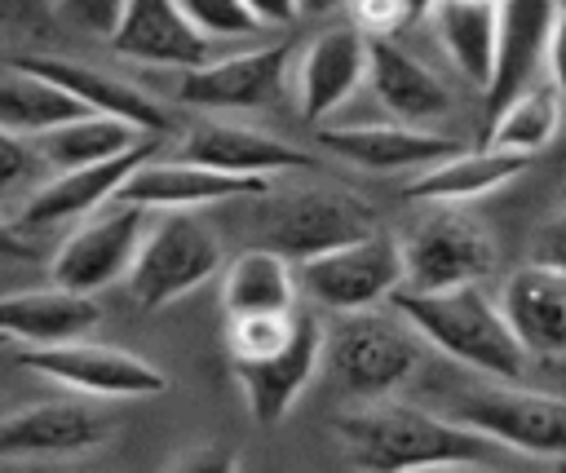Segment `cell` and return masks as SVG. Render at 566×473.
I'll return each mask as SVG.
<instances>
[{"label":"cell","mask_w":566,"mask_h":473,"mask_svg":"<svg viewBox=\"0 0 566 473\" xmlns=\"http://www.w3.org/2000/svg\"><path fill=\"white\" fill-rule=\"evenodd\" d=\"M0 256H22V261L35 256V248L13 230V221H0Z\"/></svg>","instance_id":"38"},{"label":"cell","mask_w":566,"mask_h":473,"mask_svg":"<svg viewBox=\"0 0 566 473\" xmlns=\"http://www.w3.org/2000/svg\"><path fill=\"white\" fill-rule=\"evenodd\" d=\"M88 111L66 97L57 84L40 80V75H0V133H13V137H27V141H40L49 137L53 128L62 124H75L84 119Z\"/></svg>","instance_id":"30"},{"label":"cell","mask_w":566,"mask_h":473,"mask_svg":"<svg viewBox=\"0 0 566 473\" xmlns=\"http://www.w3.org/2000/svg\"><path fill=\"white\" fill-rule=\"evenodd\" d=\"M424 18L433 22V35L442 40L447 57L455 62V71L478 84L482 93L491 88V71H495V35H500V4H464V0H447L424 9Z\"/></svg>","instance_id":"27"},{"label":"cell","mask_w":566,"mask_h":473,"mask_svg":"<svg viewBox=\"0 0 566 473\" xmlns=\"http://www.w3.org/2000/svg\"><path fill=\"white\" fill-rule=\"evenodd\" d=\"M296 332V314H243L226 323V349L230 362H256L279 354Z\"/></svg>","instance_id":"31"},{"label":"cell","mask_w":566,"mask_h":473,"mask_svg":"<svg viewBox=\"0 0 566 473\" xmlns=\"http://www.w3.org/2000/svg\"><path fill=\"white\" fill-rule=\"evenodd\" d=\"M296 44H261L221 62H208L199 71H186L177 84V102L181 106H199V111H217V106H265L283 93V75L292 66Z\"/></svg>","instance_id":"18"},{"label":"cell","mask_w":566,"mask_h":473,"mask_svg":"<svg viewBox=\"0 0 566 473\" xmlns=\"http://www.w3.org/2000/svg\"><path fill=\"white\" fill-rule=\"evenodd\" d=\"M186 164L226 172V177H274V172H310L318 159L265 128L234 124V119H195L181 133V155Z\"/></svg>","instance_id":"13"},{"label":"cell","mask_w":566,"mask_h":473,"mask_svg":"<svg viewBox=\"0 0 566 473\" xmlns=\"http://www.w3.org/2000/svg\"><path fill=\"white\" fill-rule=\"evenodd\" d=\"M0 345H4V336H0Z\"/></svg>","instance_id":"43"},{"label":"cell","mask_w":566,"mask_h":473,"mask_svg":"<svg viewBox=\"0 0 566 473\" xmlns=\"http://www.w3.org/2000/svg\"><path fill=\"white\" fill-rule=\"evenodd\" d=\"M535 265H539V270H548L553 278H562V283H566V217H557V221H548V225H544Z\"/></svg>","instance_id":"36"},{"label":"cell","mask_w":566,"mask_h":473,"mask_svg":"<svg viewBox=\"0 0 566 473\" xmlns=\"http://www.w3.org/2000/svg\"><path fill=\"white\" fill-rule=\"evenodd\" d=\"M429 473H486V469H429Z\"/></svg>","instance_id":"40"},{"label":"cell","mask_w":566,"mask_h":473,"mask_svg":"<svg viewBox=\"0 0 566 473\" xmlns=\"http://www.w3.org/2000/svg\"><path fill=\"white\" fill-rule=\"evenodd\" d=\"M248 9H252V18L261 22V31H279V27H287L292 18H296V4H279V0H248Z\"/></svg>","instance_id":"37"},{"label":"cell","mask_w":566,"mask_h":473,"mask_svg":"<svg viewBox=\"0 0 566 473\" xmlns=\"http://www.w3.org/2000/svg\"><path fill=\"white\" fill-rule=\"evenodd\" d=\"M296 265L270 248H248L226 265L221 309L226 318L243 314H296Z\"/></svg>","instance_id":"26"},{"label":"cell","mask_w":566,"mask_h":473,"mask_svg":"<svg viewBox=\"0 0 566 473\" xmlns=\"http://www.w3.org/2000/svg\"><path fill=\"white\" fill-rule=\"evenodd\" d=\"M318 146L340 155L354 168L367 172H424L438 159L455 155L460 141L442 133H420L402 124H358V128H318Z\"/></svg>","instance_id":"22"},{"label":"cell","mask_w":566,"mask_h":473,"mask_svg":"<svg viewBox=\"0 0 566 473\" xmlns=\"http://www.w3.org/2000/svg\"><path fill=\"white\" fill-rule=\"evenodd\" d=\"M18 367L75 389L80 398H155L168 389V376L155 362L97 340H66V345H40V349L22 345Z\"/></svg>","instance_id":"8"},{"label":"cell","mask_w":566,"mask_h":473,"mask_svg":"<svg viewBox=\"0 0 566 473\" xmlns=\"http://www.w3.org/2000/svg\"><path fill=\"white\" fill-rule=\"evenodd\" d=\"M106 44L119 57L146 62V66H177V71L208 66V40L190 27V18L181 13V4H168V0H133V4H119L115 31L106 35Z\"/></svg>","instance_id":"20"},{"label":"cell","mask_w":566,"mask_h":473,"mask_svg":"<svg viewBox=\"0 0 566 473\" xmlns=\"http://www.w3.org/2000/svg\"><path fill=\"white\" fill-rule=\"evenodd\" d=\"M146 137L119 119H106V115H84L75 124H62L53 128L49 137L35 141L49 177L57 172H75V168H93V164H106V159H119L128 155L133 146H142Z\"/></svg>","instance_id":"29"},{"label":"cell","mask_w":566,"mask_h":473,"mask_svg":"<svg viewBox=\"0 0 566 473\" xmlns=\"http://www.w3.org/2000/svg\"><path fill=\"white\" fill-rule=\"evenodd\" d=\"M371 234H380L376 208L367 199H358L354 190H340V186L296 190L265 221V248L287 256L292 265L354 248Z\"/></svg>","instance_id":"6"},{"label":"cell","mask_w":566,"mask_h":473,"mask_svg":"<svg viewBox=\"0 0 566 473\" xmlns=\"http://www.w3.org/2000/svg\"><path fill=\"white\" fill-rule=\"evenodd\" d=\"M181 13L190 27L212 44V40H234V35H265L261 22L252 18L248 0H186Z\"/></svg>","instance_id":"33"},{"label":"cell","mask_w":566,"mask_h":473,"mask_svg":"<svg viewBox=\"0 0 566 473\" xmlns=\"http://www.w3.org/2000/svg\"><path fill=\"white\" fill-rule=\"evenodd\" d=\"M13 71H27V75H40L49 84H57L66 97H75L88 115H106V119H119L128 128H137L142 137H159L172 128L168 111L142 93L137 84L128 80H115L111 71H97V66H84L75 57H49V53H35V57H18Z\"/></svg>","instance_id":"15"},{"label":"cell","mask_w":566,"mask_h":473,"mask_svg":"<svg viewBox=\"0 0 566 473\" xmlns=\"http://www.w3.org/2000/svg\"><path fill=\"white\" fill-rule=\"evenodd\" d=\"M562 119H566V102H562L557 84L544 80V84H535L531 93H522L517 102H509V106L482 128V141H486V150L531 159L535 150H544L548 141H557Z\"/></svg>","instance_id":"28"},{"label":"cell","mask_w":566,"mask_h":473,"mask_svg":"<svg viewBox=\"0 0 566 473\" xmlns=\"http://www.w3.org/2000/svg\"><path fill=\"white\" fill-rule=\"evenodd\" d=\"M367 84H371L376 102L389 111V119L402 124V128L429 133L438 119L451 115V93H447V84H442L420 57H411V53H407L402 44H394V40H371Z\"/></svg>","instance_id":"21"},{"label":"cell","mask_w":566,"mask_h":473,"mask_svg":"<svg viewBox=\"0 0 566 473\" xmlns=\"http://www.w3.org/2000/svg\"><path fill=\"white\" fill-rule=\"evenodd\" d=\"M49 181V168L35 150V141L0 133V203H9L13 195H22V203Z\"/></svg>","instance_id":"32"},{"label":"cell","mask_w":566,"mask_h":473,"mask_svg":"<svg viewBox=\"0 0 566 473\" xmlns=\"http://www.w3.org/2000/svg\"><path fill=\"white\" fill-rule=\"evenodd\" d=\"M420 9L407 4V0H376V4H354L349 9V22L367 35V40H394Z\"/></svg>","instance_id":"34"},{"label":"cell","mask_w":566,"mask_h":473,"mask_svg":"<svg viewBox=\"0 0 566 473\" xmlns=\"http://www.w3.org/2000/svg\"><path fill=\"white\" fill-rule=\"evenodd\" d=\"M557 141H562V168H566V119H562V133H557Z\"/></svg>","instance_id":"39"},{"label":"cell","mask_w":566,"mask_h":473,"mask_svg":"<svg viewBox=\"0 0 566 473\" xmlns=\"http://www.w3.org/2000/svg\"><path fill=\"white\" fill-rule=\"evenodd\" d=\"M389 305L429 349H438L500 385L526 380L531 358H526L513 323L504 318L500 301L486 296V287H451V292H433V296L398 292Z\"/></svg>","instance_id":"2"},{"label":"cell","mask_w":566,"mask_h":473,"mask_svg":"<svg viewBox=\"0 0 566 473\" xmlns=\"http://www.w3.org/2000/svg\"><path fill=\"white\" fill-rule=\"evenodd\" d=\"M367 57H371V40H367L354 22L318 31V35L301 49V57H296V66H292L301 119L323 128V119H327L349 93H358V84L367 80Z\"/></svg>","instance_id":"16"},{"label":"cell","mask_w":566,"mask_h":473,"mask_svg":"<svg viewBox=\"0 0 566 473\" xmlns=\"http://www.w3.org/2000/svg\"><path fill=\"white\" fill-rule=\"evenodd\" d=\"M296 283L305 296L332 314H363L402 292V239L371 234L354 248L327 252L318 261L296 265Z\"/></svg>","instance_id":"7"},{"label":"cell","mask_w":566,"mask_h":473,"mask_svg":"<svg viewBox=\"0 0 566 473\" xmlns=\"http://www.w3.org/2000/svg\"><path fill=\"white\" fill-rule=\"evenodd\" d=\"M495 261L500 252L491 230L460 208H442L402 239V292L433 296L451 287H482V278L495 274Z\"/></svg>","instance_id":"4"},{"label":"cell","mask_w":566,"mask_h":473,"mask_svg":"<svg viewBox=\"0 0 566 473\" xmlns=\"http://www.w3.org/2000/svg\"><path fill=\"white\" fill-rule=\"evenodd\" d=\"M159 150V137H146L142 146H133L128 155L119 159H106V164H93V168H75V172H57L49 177L27 203H18V217H13V230H49V225H62V221H75V217H88V212H102L106 203L119 199L124 181L150 164Z\"/></svg>","instance_id":"14"},{"label":"cell","mask_w":566,"mask_h":473,"mask_svg":"<svg viewBox=\"0 0 566 473\" xmlns=\"http://www.w3.org/2000/svg\"><path fill=\"white\" fill-rule=\"evenodd\" d=\"M336 442L354 473H429V469H482L504 455L491 438L455 424L451 416L380 398L354 402L336 416Z\"/></svg>","instance_id":"1"},{"label":"cell","mask_w":566,"mask_h":473,"mask_svg":"<svg viewBox=\"0 0 566 473\" xmlns=\"http://www.w3.org/2000/svg\"><path fill=\"white\" fill-rule=\"evenodd\" d=\"M217 270H221L217 230L195 212H164L155 225H146V239L124 283L142 309H164L177 296L208 283Z\"/></svg>","instance_id":"5"},{"label":"cell","mask_w":566,"mask_h":473,"mask_svg":"<svg viewBox=\"0 0 566 473\" xmlns=\"http://www.w3.org/2000/svg\"><path fill=\"white\" fill-rule=\"evenodd\" d=\"M168 473H239V455L226 442H203V446H190L186 455H177V464Z\"/></svg>","instance_id":"35"},{"label":"cell","mask_w":566,"mask_h":473,"mask_svg":"<svg viewBox=\"0 0 566 473\" xmlns=\"http://www.w3.org/2000/svg\"><path fill=\"white\" fill-rule=\"evenodd\" d=\"M557 464H566V442H562V460H557Z\"/></svg>","instance_id":"41"},{"label":"cell","mask_w":566,"mask_h":473,"mask_svg":"<svg viewBox=\"0 0 566 473\" xmlns=\"http://www.w3.org/2000/svg\"><path fill=\"white\" fill-rule=\"evenodd\" d=\"M270 195L265 177H226L186 159H150L142 164L115 203L142 208V212H195V208H212L226 199H256Z\"/></svg>","instance_id":"17"},{"label":"cell","mask_w":566,"mask_h":473,"mask_svg":"<svg viewBox=\"0 0 566 473\" xmlns=\"http://www.w3.org/2000/svg\"><path fill=\"white\" fill-rule=\"evenodd\" d=\"M142 239H146V212L128 208V203H111L97 217H88L75 234L62 239V248L49 261V278L62 292L93 296V292L128 278Z\"/></svg>","instance_id":"10"},{"label":"cell","mask_w":566,"mask_h":473,"mask_svg":"<svg viewBox=\"0 0 566 473\" xmlns=\"http://www.w3.org/2000/svg\"><path fill=\"white\" fill-rule=\"evenodd\" d=\"M424 349L429 345L385 309L336 314V323L323 332V367L354 402L389 398L424 362Z\"/></svg>","instance_id":"3"},{"label":"cell","mask_w":566,"mask_h":473,"mask_svg":"<svg viewBox=\"0 0 566 473\" xmlns=\"http://www.w3.org/2000/svg\"><path fill=\"white\" fill-rule=\"evenodd\" d=\"M451 420L491 438L504 451L562 460V442H566V402L562 398L517 389V385L473 389L451 407Z\"/></svg>","instance_id":"9"},{"label":"cell","mask_w":566,"mask_h":473,"mask_svg":"<svg viewBox=\"0 0 566 473\" xmlns=\"http://www.w3.org/2000/svg\"><path fill=\"white\" fill-rule=\"evenodd\" d=\"M553 473H566V464H557V469H553Z\"/></svg>","instance_id":"42"},{"label":"cell","mask_w":566,"mask_h":473,"mask_svg":"<svg viewBox=\"0 0 566 473\" xmlns=\"http://www.w3.org/2000/svg\"><path fill=\"white\" fill-rule=\"evenodd\" d=\"M500 309L513 323L526 358L553 362L566 354V283L562 278H553L539 265H526L504 283Z\"/></svg>","instance_id":"24"},{"label":"cell","mask_w":566,"mask_h":473,"mask_svg":"<svg viewBox=\"0 0 566 473\" xmlns=\"http://www.w3.org/2000/svg\"><path fill=\"white\" fill-rule=\"evenodd\" d=\"M566 13L548 0H513L500 4V35H495V71H491V88H486V124L517 102L522 93H531L535 84L548 80V62H553V40L562 31Z\"/></svg>","instance_id":"11"},{"label":"cell","mask_w":566,"mask_h":473,"mask_svg":"<svg viewBox=\"0 0 566 473\" xmlns=\"http://www.w3.org/2000/svg\"><path fill=\"white\" fill-rule=\"evenodd\" d=\"M97 323H102V305L93 296H75V292H62V287L0 296V336L22 340L31 349L88 340V332Z\"/></svg>","instance_id":"23"},{"label":"cell","mask_w":566,"mask_h":473,"mask_svg":"<svg viewBox=\"0 0 566 473\" xmlns=\"http://www.w3.org/2000/svg\"><path fill=\"white\" fill-rule=\"evenodd\" d=\"M318 367H323V327H318V318L296 314V332L279 354L256 358V362H234V376H239L252 420L279 424L292 411V402L305 393V385L318 376Z\"/></svg>","instance_id":"19"},{"label":"cell","mask_w":566,"mask_h":473,"mask_svg":"<svg viewBox=\"0 0 566 473\" xmlns=\"http://www.w3.org/2000/svg\"><path fill=\"white\" fill-rule=\"evenodd\" d=\"M531 159L522 155H500V150H455L447 159H438L433 168L416 172L402 195L407 199H424V203H442V208H460L478 195H491L495 186L513 181L517 172H526Z\"/></svg>","instance_id":"25"},{"label":"cell","mask_w":566,"mask_h":473,"mask_svg":"<svg viewBox=\"0 0 566 473\" xmlns=\"http://www.w3.org/2000/svg\"><path fill=\"white\" fill-rule=\"evenodd\" d=\"M115 420L88 398H44L0 416V460H49L102 446Z\"/></svg>","instance_id":"12"}]
</instances>
